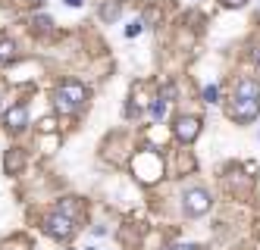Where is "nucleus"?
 <instances>
[{
    "label": "nucleus",
    "instance_id": "1",
    "mask_svg": "<svg viewBox=\"0 0 260 250\" xmlns=\"http://www.w3.org/2000/svg\"><path fill=\"white\" fill-rule=\"evenodd\" d=\"M85 97H88L85 85H79V82H63L57 91H53V106H57L60 113H76L85 103Z\"/></svg>",
    "mask_w": 260,
    "mask_h": 250
},
{
    "label": "nucleus",
    "instance_id": "2",
    "mask_svg": "<svg viewBox=\"0 0 260 250\" xmlns=\"http://www.w3.org/2000/svg\"><path fill=\"white\" fill-rule=\"evenodd\" d=\"M210 194L204 188H188L182 194V206H185V213L188 216H204V213H210Z\"/></svg>",
    "mask_w": 260,
    "mask_h": 250
},
{
    "label": "nucleus",
    "instance_id": "3",
    "mask_svg": "<svg viewBox=\"0 0 260 250\" xmlns=\"http://www.w3.org/2000/svg\"><path fill=\"white\" fill-rule=\"evenodd\" d=\"M44 232H47L50 238L69 241L72 235H76V222H72L69 216H63V213H53V216H47V219H44Z\"/></svg>",
    "mask_w": 260,
    "mask_h": 250
},
{
    "label": "nucleus",
    "instance_id": "4",
    "mask_svg": "<svg viewBox=\"0 0 260 250\" xmlns=\"http://www.w3.org/2000/svg\"><path fill=\"white\" fill-rule=\"evenodd\" d=\"M229 116H232L235 122H254V119L260 116V100H251V97H232Z\"/></svg>",
    "mask_w": 260,
    "mask_h": 250
},
{
    "label": "nucleus",
    "instance_id": "5",
    "mask_svg": "<svg viewBox=\"0 0 260 250\" xmlns=\"http://www.w3.org/2000/svg\"><path fill=\"white\" fill-rule=\"evenodd\" d=\"M198 134H201V119H198V116H179V119H176V138H179V141L191 144Z\"/></svg>",
    "mask_w": 260,
    "mask_h": 250
},
{
    "label": "nucleus",
    "instance_id": "6",
    "mask_svg": "<svg viewBox=\"0 0 260 250\" xmlns=\"http://www.w3.org/2000/svg\"><path fill=\"white\" fill-rule=\"evenodd\" d=\"M4 122H7V128H13V131H22V128L28 125V110H25L22 103L10 106V110H7V116H4Z\"/></svg>",
    "mask_w": 260,
    "mask_h": 250
},
{
    "label": "nucleus",
    "instance_id": "7",
    "mask_svg": "<svg viewBox=\"0 0 260 250\" xmlns=\"http://www.w3.org/2000/svg\"><path fill=\"white\" fill-rule=\"evenodd\" d=\"M22 166H25V153H22L19 147L7 150V157H4V169H7V175H19Z\"/></svg>",
    "mask_w": 260,
    "mask_h": 250
},
{
    "label": "nucleus",
    "instance_id": "8",
    "mask_svg": "<svg viewBox=\"0 0 260 250\" xmlns=\"http://www.w3.org/2000/svg\"><path fill=\"white\" fill-rule=\"evenodd\" d=\"M235 97H251V100H260V82L257 79H241L235 85Z\"/></svg>",
    "mask_w": 260,
    "mask_h": 250
},
{
    "label": "nucleus",
    "instance_id": "9",
    "mask_svg": "<svg viewBox=\"0 0 260 250\" xmlns=\"http://www.w3.org/2000/svg\"><path fill=\"white\" fill-rule=\"evenodd\" d=\"M13 56H16V44L10 38H0V63H10Z\"/></svg>",
    "mask_w": 260,
    "mask_h": 250
},
{
    "label": "nucleus",
    "instance_id": "10",
    "mask_svg": "<svg viewBox=\"0 0 260 250\" xmlns=\"http://www.w3.org/2000/svg\"><path fill=\"white\" fill-rule=\"evenodd\" d=\"M101 19H104V22H113V19H119V4H116V0H110V4L101 7Z\"/></svg>",
    "mask_w": 260,
    "mask_h": 250
},
{
    "label": "nucleus",
    "instance_id": "11",
    "mask_svg": "<svg viewBox=\"0 0 260 250\" xmlns=\"http://www.w3.org/2000/svg\"><path fill=\"white\" fill-rule=\"evenodd\" d=\"M38 128H41L44 134H50V131H57V119H53V116H44V119L38 122Z\"/></svg>",
    "mask_w": 260,
    "mask_h": 250
},
{
    "label": "nucleus",
    "instance_id": "12",
    "mask_svg": "<svg viewBox=\"0 0 260 250\" xmlns=\"http://www.w3.org/2000/svg\"><path fill=\"white\" fill-rule=\"evenodd\" d=\"M151 116H154V119H163V116H166V100H154Z\"/></svg>",
    "mask_w": 260,
    "mask_h": 250
},
{
    "label": "nucleus",
    "instance_id": "13",
    "mask_svg": "<svg viewBox=\"0 0 260 250\" xmlns=\"http://www.w3.org/2000/svg\"><path fill=\"white\" fill-rule=\"evenodd\" d=\"M216 85H207V88H204V103H216Z\"/></svg>",
    "mask_w": 260,
    "mask_h": 250
},
{
    "label": "nucleus",
    "instance_id": "14",
    "mask_svg": "<svg viewBox=\"0 0 260 250\" xmlns=\"http://www.w3.org/2000/svg\"><path fill=\"white\" fill-rule=\"evenodd\" d=\"M60 213L72 219V216H76V200H63V206H60Z\"/></svg>",
    "mask_w": 260,
    "mask_h": 250
},
{
    "label": "nucleus",
    "instance_id": "15",
    "mask_svg": "<svg viewBox=\"0 0 260 250\" xmlns=\"http://www.w3.org/2000/svg\"><path fill=\"white\" fill-rule=\"evenodd\" d=\"M141 28H144V25H141L138 19H135L132 25H125V34H128V38H135V34H141Z\"/></svg>",
    "mask_w": 260,
    "mask_h": 250
},
{
    "label": "nucleus",
    "instance_id": "16",
    "mask_svg": "<svg viewBox=\"0 0 260 250\" xmlns=\"http://www.w3.org/2000/svg\"><path fill=\"white\" fill-rule=\"evenodd\" d=\"M35 22H38V28H41V31H47V28H50V19H47V16H38Z\"/></svg>",
    "mask_w": 260,
    "mask_h": 250
},
{
    "label": "nucleus",
    "instance_id": "17",
    "mask_svg": "<svg viewBox=\"0 0 260 250\" xmlns=\"http://www.w3.org/2000/svg\"><path fill=\"white\" fill-rule=\"evenodd\" d=\"M219 4H222V7H245L248 0H219Z\"/></svg>",
    "mask_w": 260,
    "mask_h": 250
},
{
    "label": "nucleus",
    "instance_id": "18",
    "mask_svg": "<svg viewBox=\"0 0 260 250\" xmlns=\"http://www.w3.org/2000/svg\"><path fill=\"white\" fill-rule=\"evenodd\" d=\"M170 250H198L194 244H176V247H170Z\"/></svg>",
    "mask_w": 260,
    "mask_h": 250
},
{
    "label": "nucleus",
    "instance_id": "19",
    "mask_svg": "<svg viewBox=\"0 0 260 250\" xmlns=\"http://www.w3.org/2000/svg\"><path fill=\"white\" fill-rule=\"evenodd\" d=\"M254 63H257V66H260V44H257V47H254Z\"/></svg>",
    "mask_w": 260,
    "mask_h": 250
},
{
    "label": "nucleus",
    "instance_id": "20",
    "mask_svg": "<svg viewBox=\"0 0 260 250\" xmlns=\"http://www.w3.org/2000/svg\"><path fill=\"white\" fill-rule=\"evenodd\" d=\"M66 7H82V0H66Z\"/></svg>",
    "mask_w": 260,
    "mask_h": 250
},
{
    "label": "nucleus",
    "instance_id": "21",
    "mask_svg": "<svg viewBox=\"0 0 260 250\" xmlns=\"http://www.w3.org/2000/svg\"><path fill=\"white\" fill-rule=\"evenodd\" d=\"M88 250H98V247H88Z\"/></svg>",
    "mask_w": 260,
    "mask_h": 250
}]
</instances>
